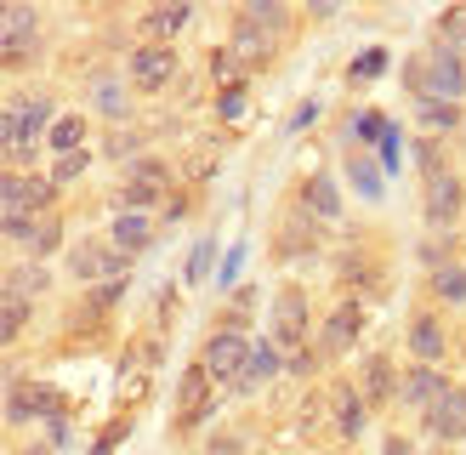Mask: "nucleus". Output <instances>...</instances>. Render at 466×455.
Segmentation results:
<instances>
[{
  "label": "nucleus",
  "instance_id": "obj_17",
  "mask_svg": "<svg viewBox=\"0 0 466 455\" xmlns=\"http://www.w3.org/2000/svg\"><path fill=\"white\" fill-rule=\"evenodd\" d=\"M410 353L421 359V364H438V359H444V325H438L432 313H415V325H410Z\"/></svg>",
  "mask_w": 466,
  "mask_h": 455
},
{
  "label": "nucleus",
  "instance_id": "obj_42",
  "mask_svg": "<svg viewBox=\"0 0 466 455\" xmlns=\"http://www.w3.org/2000/svg\"><path fill=\"white\" fill-rule=\"evenodd\" d=\"M438 290H444V296H455V302H461V296H466V273H444V279H438Z\"/></svg>",
  "mask_w": 466,
  "mask_h": 455
},
{
  "label": "nucleus",
  "instance_id": "obj_40",
  "mask_svg": "<svg viewBox=\"0 0 466 455\" xmlns=\"http://www.w3.org/2000/svg\"><path fill=\"white\" fill-rule=\"evenodd\" d=\"M381 63H387L381 52H364V57L353 63V75H359V80H370V75H381Z\"/></svg>",
  "mask_w": 466,
  "mask_h": 455
},
{
  "label": "nucleus",
  "instance_id": "obj_22",
  "mask_svg": "<svg viewBox=\"0 0 466 455\" xmlns=\"http://www.w3.org/2000/svg\"><path fill=\"white\" fill-rule=\"evenodd\" d=\"M80 136H86V120H80V114H63V120H52V148H57V159H63V154H80Z\"/></svg>",
  "mask_w": 466,
  "mask_h": 455
},
{
  "label": "nucleus",
  "instance_id": "obj_8",
  "mask_svg": "<svg viewBox=\"0 0 466 455\" xmlns=\"http://www.w3.org/2000/svg\"><path fill=\"white\" fill-rule=\"evenodd\" d=\"M211 370H205V364H188V370H182V381H177V410H182V427H199L205 416H211Z\"/></svg>",
  "mask_w": 466,
  "mask_h": 455
},
{
  "label": "nucleus",
  "instance_id": "obj_7",
  "mask_svg": "<svg viewBox=\"0 0 466 455\" xmlns=\"http://www.w3.org/2000/svg\"><path fill=\"white\" fill-rule=\"evenodd\" d=\"M301 336H308V296L301 290H279L273 296V341L301 353Z\"/></svg>",
  "mask_w": 466,
  "mask_h": 455
},
{
  "label": "nucleus",
  "instance_id": "obj_45",
  "mask_svg": "<svg viewBox=\"0 0 466 455\" xmlns=\"http://www.w3.org/2000/svg\"><path fill=\"white\" fill-rule=\"evenodd\" d=\"M29 455H52V450H29Z\"/></svg>",
  "mask_w": 466,
  "mask_h": 455
},
{
  "label": "nucleus",
  "instance_id": "obj_2",
  "mask_svg": "<svg viewBox=\"0 0 466 455\" xmlns=\"http://www.w3.org/2000/svg\"><path fill=\"white\" fill-rule=\"evenodd\" d=\"M63 421V393L46 381H12L6 393V421Z\"/></svg>",
  "mask_w": 466,
  "mask_h": 455
},
{
  "label": "nucleus",
  "instance_id": "obj_5",
  "mask_svg": "<svg viewBox=\"0 0 466 455\" xmlns=\"http://www.w3.org/2000/svg\"><path fill=\"white\" fill-rule=\"evenodd\" d=\"M171 75H177V52H171V46H137V52H131V86L137 91H166Z\"/></svg>",
  "mask_w": 466,
  "mask_h": 455
},
{
  "label": "nucleus",
  "instance_id": "obj_10",
  "mask_svg": "<svg viewBox=\"0 0 466 455\" xmlns=\"http://www.w3.org/2000/svg\"><path fill=\"white\" fill-rule=\"evenodd\" d=\"M444 393H450V381L438 376V364H415V370L399 381V399H404L410 410H421V416H427V410L444 399Z\"/></svg>",
  "mask_w": 466,
  "mask_h": 455
},
{
  "label": "nucleus",
  "instance_id": "obj_43",
  "mask_svg": "<svg viewBox=\"0 0 466 455\" xmlns=\"http://www.w3.org/2000/svg\"><path fill=\"white\" fill-rule=\"evenodd\" d=\"M381 455H415V444H410V439H399V432H387V444H381Z\"/></svg>",
  "mask_w": 466,
  "mask_h": 455
},
{
  "label": "nucleus",
  "instance_id": "obj_32",
  "mask_svg": "<svg viewBox=\"0 0 466 455\" xmlns=\"http://www.w3.org/2000/svg\"><path fill=\"white\" fill-rule=\"evenodd\" d=\"M211 262H217V245H211V239H205V245H194V257H188V273H182V279H188V285H199L205 273H211Z\"/></svg>",
  "mask_w": 466,
  "mask_h": 455
},
{
  "label": "nucleus",
  "instance_id": "obj_21",
  "mask_svg": "<svg viewBox=\"0 0 466 455\" xmlns=\"http://www.w3.org/2000/svg\"><path fill=\"white\" fill-rule=\"evenodd\" d=\"M233 52H239L245 63H262V57L273 52V35H262V29H250V23L239 17V29H233Z\"/></svg>",
  "mask_w": 466,
  "mask_h": 455
},
{
  "label": "nucleus",
  "instance_id": "obj_13",
  "mask_svg": "<svg viewBox=\"0 0 466 455\" xmlns=\"http://www.w3.org/2000/svg\"><path fill=\"white\" fill-rule=\"evenodd\" d=\"M432 91H438V97H444V103H455L461 97V91H466V68H461V52H455V46H432Z\"/></svg>",
  "mask_w": 466,
  "mask_h": 455
},
{
  "label": "nucleus",
  "instance_id": "obj_3",
  "mask_svg": "<svg viewBox=\"0 0 466 455\" xmlns=\"http://www.w3.org/2000/svg\"><path fill=\"white\" fill-rule=\"evenodd\" d=\"M126 262L114 245H75L68 250V273H75L80 285H108V279H126Z\"/></svg>",
  "mask_w": 466,
  "mask_h": 455
},
{
  "label": "nucleus",
  "instance_id": "obj_29",
  "mask_svg": "<svg viewBox=\"0 0 466 455\" xmlns=\"http://www.w3.org/2000/svg\"><path fill=\"white\" fill-rule=\"evenodd\" d=\"M347 171H353V182H359V194H364V199H376V194H381V171L370 166V159L353 154V159H347Z\"/></svg>",
  "mask_w": 466,
  "mask_h": 455
},
{
  "label": "nucleus",
  "instance_id": "obj_11",
  "mask_svg": "<svg viewBox=\"0 0 466 455\" xmlns=\"http://www.w3.org/2000/svg\"><path fill=\"white\" fill-rule=\"evenodd\" d=\"M461 205H466V194H461V182L450 171L427 182V222L432 228H455L461 222Z\"/></svg>",
  "mask_w": 466,
  "mask_h": 455
},
{
  "label": "nucleus",
  "instance_id": "obj_26",
  "mask_svg": "<svg viewBox=\"0 0 466 455\" xmlns=\"http://www.w3.org/2000/svg\"><path fill=\"white\" fill-rule=\"evenodd\" d=\"M126 108H131L126 86H120V80H97V114H108V120H126Z\"/></svg>",
  "mask_w": 466,
  "mask_h": 455
},
{
  "label": "nucleus",
  "instance_id": "obj_6",
  "mask_svg": "<svg viewBox=\"0 0 466 455\" xmlns=\"http://www.w3.org/2000/svg\"><path fill=\"white\" fill-rule=\"evenodd\" d=\"M421 421H427V432H432L438 444H461L466 439V387H450V393L438 399Z\"/></svg>",
  "mask_w": 466,
  "mask_h": 455
},
{
  "label": "nucleus",
  "instance_id": "obj_30",
  "mask_svg": "<svg viewBox=\"0 0 466 455\" xmlns=\"http://www.w3.org/2000/svg\"><path fill=\"white\" fill-rule=\"evenodd\" d=\"M6 290L35 296V290H46V273H40V268H6Z\"/></svg>",
  "mask_w": 466,
  "mask_h": 455
},
{
  "label": "nucleus",
  "instance_id": "obj_31",
  "mask_svg": "<svg viewBox=\"0 0 466 455\" xmlns=\"http://www.w3.org/2000/svg\"><path fill=\"white\" fill-rule=\"evenodd\" d=\"M438 35H444V46H455V52H461V46H466V6H455V12L438 17Z\"/></svg>",
  "mask_w": 466,
  "mask_h": 455
},
{
  "label": "nucleus",
  "instance_id": "obj_36",
  "mask_svg": "<svg viewBox=\"0 0 466 455\" xmlns=\"http://www.w3.org/2000/svg\"><path fill=\"white\" fill-rule=\"evenodd\" d=\"M80 171H86V148H80V154H63V159H57V171H52V182L63 188V182H75Z\"/></svg>",
  "mask_w": 466,
  "mask_h": 455
},
{
  "label": "nucleus",
  "instance_id": "obj_9",
  "mask_svg": "<svg viewBox=\"0 0 466 455\" xmlns=\"http://www.w3.org/2000/svg\"><path fill=\"white\" fill-rule=\"evenodd\" d=\"M359 330H364L359 302H341V308L330 313V325H324V336H319V359H341V353L359 341Z\"/></svg>",
  "mask_w": 466,
  "mask_h": 455
},
{
  "label": "nucleus",
  "instance_id": "obj_19",
  "mask_svg": "<svg viewBox=\"0 0 466 455\" xmlns=\"http://www.w3.org/2000/svg\"><path fill=\"white\" fill-rule=\"evenodd\" d=\"M279 376V359H273V341H256L250 348V364H245V376L233 381V393H256L262 381H273Z\"/></svg>",
  "mask_w": 466,
  "mask_h": 455
},
{
  "label": "nucleus",
  "instance_id": "obj_38",
  "mask_svg": "<svg viewBox=\"0 0 466 455\" xmlns=\"http://www.w3.org/2000/svg\"><path fill=\"white\" fill-rule=\"evenodd\" d=\"M250 302H256L250 290H239V296H233V308H228V330H239L245 318H250Z\"/></svg>",
  "mask_w": 466,
  "mask_h": 455
},
{
  "label": "nucleus",
  "instance_id": "obj_39",
  "mask_svg": "<svg viewBox=\"0 0 466 455\" xmlns=\"http://www.w3.org/2000/svg\"><path fill=\"white\" fill-rule=\"evenodd\" d=\"M126 432H131V421H126V416H120V421H114V427H108V432H103V439H97V455H108V450H114V444H120V439H126Z\"/></svg>",
  "mask_w": 466,
  "mask_h": 455
},
{
  "label": "nucleus",
  "instance_id": "obj_44",
  "mask_svg": "<svg viewBox=\"0 0 466 455\" xmlns=\"http://www.w3.org/2000/svg\"><path fill=\"white\" fill-rule=\"evenodd\" d=\"M313 359H319V353H308V348H301V353L290 359V370H296V376H308V370H313Z\"/></svg>",
  "mask_w": 466,
  "mask_h": 455
},
{
  "label": "nucleus",
  "instance_id": "obj_34",
  "mask_svg": "<svg viewBox=\"0 0 466 455\" xmlns=\"http://www.w3.org/2000/svg\"><path fill=\"white\" fill-rule=\"evenodd\" d=\"M421 120L450 131V126H461V108H455V103H432V97H427V103H421Z\"/></svg>",
  "mask_w": 466,
  "mask_h": 455
},
{
  "label": "nucleus",
  "instance_id": "obj_20",
  "mask_svg": "<svg viewBox=\"0 0 466 455\" xmlns=\"http://www.w3.org/2000/svg\"><path fill=\"white\" fill-rule=\"evenodd\" d=\"M188 23V6H154L148 17H143V35H148V46H171V35Z\"/></svg>",
  "mask_w": 466,
  "mask_h": 455
},
{
  "label": "nucleus",
  "instance_id": "obj_12",
  "mask_svg": "<svg viewBox=\"0 0 466 455\" xmlns=\"http://www.w3.org/2000/svg\"><path fill=\"white\" fill-rule=\"evenodd\" d=\"M359 393H364V404H392V393H399V376H392V359L387 353H370L364 359V370H359Z\"/></svg>",
  "mask_w": 466,
  "mask_h": 455
},
{
  "label": "nucleus",
  "instance_id": "obj_15",
  "mask_svg": "<svg viewBox=\"0 0 466 455\" xmlns=\"http://www.w3.org/2000/svg\"><path fill=\"white\" fill-rule=\"evenodd\" d=\"M148 245H154V222L143 211H120V217H114V250H120V257H143Z\"/></svg>",
  "mask_w": 466,
  "mask_h": 455
},
{
  "label": "nucleus",
  "instance_id": "obj_24",
  "mask_svg": "<svg viewBox=\"0 0 466 455\" xmlns=\"http://www.w3.org/2000/svg\"><path fill=\"white\" fill-rule=\"evenodd\" d=\"M239 17L250 23V29H262V35H279V29L290 23V17H285V6H273V0H256V6H245Z\"/></svg>",
  "mask_w": 466,
  "mask_h": 455
},
{
  "label": "nucleus",
  "instance_id": "obj_27",
  "mask_svg": "<svg viewBox=\"0 0 466 455\" xmlns=\"http://www.w3.org/2000/svg\"><path fill=\"white\" fill-rule=\"evenodd\" d=\"M57 245H63V222H57V217H40L35 234H29V250H35V257H52Z\"/></svg>",
  "mask_w": 466,
  "mask_h": 455
},
{
  "label": "nucleus",
  "instance_id": "obj_16",
  "mask_svg": "<svg viewBox=\"0 0 466 455\" xmlns=\"http://www.w3.org/2000/svg\"><path fill=\"white\" fill-rule=\"evenodd\" d=\"M301 211H308L313 222H336V217H341L336 182H330V177H308V182H301Z\"/></svg>",
  "mask_w": 466,
  "mask_h": 455
},
{
  "label": "nucleus",
  "instance_id": "obj_37",
  "mask_svg": "<svg viewBox=\"0 0 466 455\" xmlns=\"http://www.w3.org/2000/svg\"><path fill=\"white\" fill-rule=\"evenodd\" d=\"M199 455H245V444H239V432H217V439L205 444Z\"/></svg>",
  "mask_w": 466,
  "mask_h": 455
},
{
  "label": "nucleus",
  "instance_id": "obj_28",
  "mask_svg": "<svg viewBox=\"0 0 466 455\" xmlns=\"http://www.w3.org/2000/svg\"><path fill=\"white\" fill-rule=\"evenodd\" d=\"M120 296H126V279H108V285H97V290L86 296V318H97V313H108L114 302H120Z\"/></svg>",
  "mask_w": 466,
  "mask_h": 455
},
{
  "label": "nucleus",
  "instance_id": "obj_33",
  "mask_svg": "<svg viewBox=\"0 0 466 455\" xmlns=\"http://www.w3.org/2000/svg\"><path fill=\"white\" fill-rule=\"evenodd\" d=\"M137 143H143L137 131H120V126H114V131H108V159H131V166H137Z\"/></svg>",
  "mask_w": 466,
  "mask_h": 455
},
{
  "label": "nucleus",
  "instance_id": "obj_35",
  "mask_svg": "<svg viewBox=\"0 0 466 455\" xmlns=\"http://www.w3.org/2000/svg\"><path fill=\"white\" fill-rule=\"evenodd\" d=\"M131 177H143V182H159V188H171V166H166V159H137Z\"/></svg>",
  "mask_w": 466,
  "mask_h": 455
},
{
  "label": "nucleus",
  "instance_id": "obj_4",
  "mask_svg": "<svg viewBox=\"0 0 466 455\" xmlns=\"http://www.w3.org/2000/svg\"><path fill=\"white\" fill-rule=\"evenodd\" d=\"M199 364H205V370H211L217 381H239L245 376V364H250V341L239 336V330H222V336H211V341H205V353H199Z\"/></svg>",
  "mask_w": 466,
  "mask_h": 455
},
{
  "label": "nucleus",
  "instance_id": "obj_14",
  "mask_svg": "<svg viewBox=\"0 0 466 455\" xmlns=\"http://www.w3.org/2000/svg\"><path fill=\"white\" fill-rule=\"evenodd\" d=\"M330 410H336V432H341V439H359V432H364V393L353 381L330 387Z\"/></svg>",
  "mask_w": 466,
  "mask_h": 455
},
{
  "label": "nucleus",
  "instance_id": "obj_23",
  "mask_svg": "<svg viewBox=\"0 0 466 455\" xmlns=\"http://www.w3.org/2000/svg\"><path fill=\"white\" fill-rule=\"evenodd\" d=\"M23 325H29V296L6 290V308H0V336L17 341V336H23Z\"/></svg>",
  "mask_w": 466,
  "mask_h": 455
},
{
  "label": "nucleus",
  "instance_id": "obj_18",
  "mask_svg": "<svg viewBox=\"0 0 466 455\" xmlns=\"http://www.w3.org/2000/svg\"><path fill=\"white\" fill-rule=\"evenodd\" d=\"M29 40H35V12H29V6H6V68L23 63Z\"/></svg>",
  "mask_w": 466,
  "mask_h": 455
},
{
  "label": "nucleus",
  "instance_id": "obj_1",
  "mask_svg": "<svg viewBox=\"0 0 466 455\" xmlns=\"http://www.w3.org/2000/svg\"><path fill=\"white\" fill-rule=\"evenodd\" d=\"M52 194H57V182H52V177L6 171V182H0V205H6V217H46Z\"/></svg>",
  "mask_w": 466,
  "mask_h": 455
},
{
  "label": "nucleus",
  "instance_id": "obj_41",
  "mask_svg": "<svg viewBox=\"0 0 466 455\" xmlns=\"http://www.w3.org/2000/svg\"><path fill=\"white\" fill-rule=\"evenodd\" d=\"M392 126L381 120V114H359V136H387Z\"/></svg>",
  "mask_w": 466,
  "mask_h": 455
},
{
  "label": "nucleus",
  "instance_id": "obj_25",
  "mask_svg": "<svg viewBox=\"0 0 466 455\" xmlns=\"http://www.w3.org/2000/svg\"><path fill=\"white\" fill-rule=\"evenodd\" d=\"M154 199H159V182H143V177L120 182V211H148Z\"/></svg>",
  "mask_w": 466,
  "mask_h": 455
}]
</instances>
